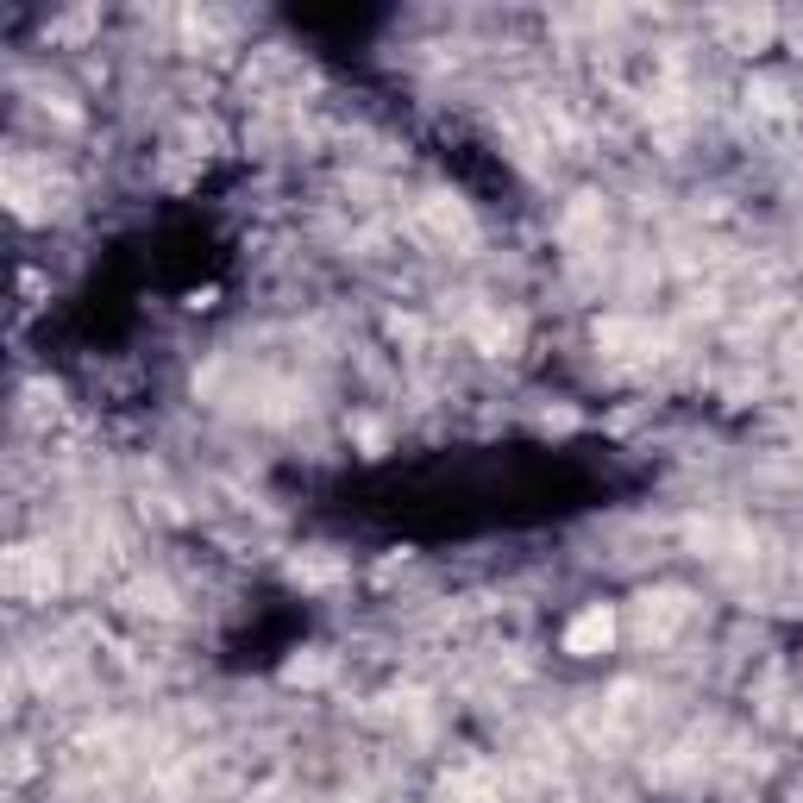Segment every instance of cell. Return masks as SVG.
<instances>
[{
  "label": "cell",
  "mask_w": 803,
  "mask_h": 803,
  "mask_svg": "<svg viewBox=\"0 0 803 803\" xmlns=\"http://www.w3.org/2000/svg\"><path fill=\"white\" fill-rule=\"evenodd\" d=\"M609 627H615V622H609V609H590V615L565 634V647H572V652H597V647H609Z\"/></svg>",
  "instance_id": "6da1fadb"
}]
</instances>
